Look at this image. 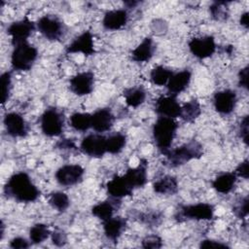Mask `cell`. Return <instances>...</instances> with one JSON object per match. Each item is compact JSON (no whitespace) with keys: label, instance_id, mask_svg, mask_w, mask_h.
I'll use <instances>...</instances> for the list:
<instances>
[{"label":"cell","instance_id":"cell-43","mask_svg":"<svg viewBox=\"0 0 249 249\" xmlns=\"http://www.w3.org/2000/svg\"><path fill=\"white\" fill-rule=\"evenodd\" d=\"M199 247L200 248H229L230 246L222 241H217L213 239H204V240H201Z\"/></svg>","mask_w":249,"mask_h":249},{"label":"cell","instance_id":"cell-46","mask_svg":"<svg viewBox=\"0 0 249 249\" xmlns=\"http://www.w3.org/2000/svg\"><path fill=\"white\" fill-rule=\"evenodd\" d=\"M239 22H240V24H241L243 27H245L246 29L248 28V26H249V23H248V12H245V13H243V14L241 15L240 19H239Z\"/></svg>","mask_w":249,"mask_h":249},{"label":"cell","instance_id":"cell-18","mask_svg":"<svg viewBox=\"0 0 249 249\" xmlns=\"http://www.w3.org/2000/svg\"><path fill=\"white\" fill-rule=\"evenodd\" d=\"M128 20V14L124 9H115L107 11L102 18V25L107 30H119L123 28Z\"/></svg>","mask_w":249,"mask_h":249},{"label":"cell","instance_id":"cell-45","mask_svg":"<svg viewBox=\"0 0 249 249\" xmlns=\"http://www.w3.org/2000/svg\"><path fill=\"white\" fill-rule=\"evenodd\" d=\"M56 148L60 150H71V149H75L76 145L71 139H61L56 143Z\"/></svg>","mask_w":249,"mask_h":249},{"label":"cell","instance_id":"cell-31","mask_svg":"<svg viewBox=\"0 0 249 249\" xmlns=\"http://www.w3.org/2000/svg\"><path fill=\"white\" fill-rule=\"evenodd\" d=\"M70 125L77 131H86L91 127V114L76 112L71 115Z\"/></svg>","mask_w":249,"mask_h":249},{"label":"cell","instance_id":"cell-26","mask_svg":"<svg viewBox=\"0 0 249 249\" xmlns=\"http://www.w3.org/2000/svg\"><path fill=\"white\" fill-rule=\"evenodd\" d=\"M124 97L125 103L132 108H136L141 105L146 99V90L141 86L131 87L125 89L124 91Z\"/></svg>","mask_w":249,"mask_h":249},{"label":"cell","instance_id":"cell-4","mask_svg":"<svg viewBox=\"0 0 249 249\" xmlns=\"http://www.w3.org/2000/svg\"><path fill=\"white\" fill-rule=\"evenodd\" d=\"M38 57V50L28 42L14 46L11 54V64L15 70L29 71Z\"/></svg>","mask_w":249,"mask_h":249},{"label":"cell","instance_id":"cell-24","mask_svg":"<svg viewBox=\"0 0 249 249\" xmlns=\"http://www.w3.org/2000/svg\"><path fill=\"white\" fill-rule=\"evenodd\" d=\"M237 177L234 172H223L219 174L213 181L212 187L220 194H229L235 186Z\"/></svg>","mask_w":249,"mask_h":249},{"label":"cell","instance_id":"cell-44","mask_svg":"<svg viewBox=\"0 0 249 249\" xmlns=\"http://www.w3.org/2000/svg\"><path fill=\"white\" fill-rule=\"evenodd\" d=\"M248 66H245L238 72V85L245 89H248Z\"/></svg>","mask_w":249,"mask_h":249},{"label":"cell","instance_id":"cell-16","mask_svg":"<svg viewBox=\"0 0 249 249\" xmlns=\"http://www.w3.org/2000/svg\"><path fill=\"white\" fill-rule=\"evenodd\" d=\"M155 111L159 117H167L175 119L180 117L181 105L174 95H165L159 97L155 102Z\"/></svg>","mask_w":249,"mask_h":249},{"label":"cell","instance_id":"cell-34","mask_svg":"<svg viewBox=\"0 0 249 249\" xmlns=\"http://www.w3.org/2000/svg\"><path fill=\"white\" fill-rule=\"evenodd\" d=\"M1 81V90H2V96H1V103L4 105L11 96V91L13 89V83H12V74L10 71H6L1 74L0 76Z\"/></svg>","mask_w":249,"mask_h":249},{"label":"cell","instance_id":"cell-42","mask_svg":"<svg viewBox=\"0 0 249 249\" xmlns=\"http://www.w3.org/2000/svg\"><path fill=\"white\" fill-rule=\"evenodd\" d=\"M9 246L13 249H25L29 247V242L21 236H17L11 239Z\"/></svg>","mask_w":249,"mask_h":249},{"label":"cell","instance_id":"cell-17","mask_svg":"<svg viewBox=\"0 0 249 249\" xmlns=\"http://www.w3.org/2000/svg\"><path fill=\"white\" fill-rule=\"evenodd\" d=\"M128 184V186L134 191L137 188L145 186L147 183V162L142 160L140 163L135 166L128 168L126 172L123 175Z\"/></svg>","mask_w":249,"mask_h":249},{"label":"cell","instance_id":"cell-36","mask_svg":"<svg viewBox=\"0 0 249 249\" xmlns=\"http://www.w3.org/2000/svg\"><path fill=\"white\" fill-rule=\"evenodd\" d=\"M248 196H245L243 198H241L240 201H238L232 208L233 213L235 214V216L237 218L243 219L245 217H247L248 215Z\"/></svg>","mask_w":249,"mask_h":249},{"label":"cell","instance_id":"cell-5","mask_svg":"<svg viewBox=\"0 0 249 249\" xmlns=\"http://www.w3.org/2000/svg\"><path fill=\"white\" fill-rule=\"evenodd\" d=\"M40 124L41 130L46 136H59L64 127V116L57 108L50 107L41 115Z\"/></svg>","mask_w":249,"mask_h":249},{"label":"cell","instance_id":"cell-19","mask_svg":"<svg viewBox=\"0 0 249 249\" xmlns=\"http://www.w3.org/2000/svg\"><path fill=\"white\" fill-rule=\"evenodd\" d=\"M192 79V73L190 70H182L177 73H173L171 78L166 84L167 91L170 95L177 96L183 92L190 85Z\"/></svg>","mask_w":249,"mask_h":249},{"label":"cell","instance_id":"cell-12","mask_svg":"<svg viewBox=\"0 0 249 249\" xmlns=\"http://www.w3.org/2000/svg\"><path fill=\"white\" fill-rule=\"evenodd\" d=\"M3 124L11 137H25L28 134L29 126L24 118L17 112H9L4 116Z\"/></svg>","mask_w":249,"mask_h":249},{"label":"cell","instance_id":"cell-7","mask_svg":"<svg viewBox=\"0 0 249 249\" xmlns=\"http://www.w3.org/2000/svg\"><path fill=\"white\" fill-rule=\"evenodd\" d=\"M214 216V207L210 203L199 202L196 204L183 205L177 211L175 218L178 221L184 220H196L207 221L211 220Z\"/></svg>","mask_w":249,"mask_h":249},{"label":"cell","instance_id":"cell-29","mask_svg":"<svg viewBox=\"0 0 249 249\" xmlns=\"http://www.w3.org/2000/svg\"><path fill=\"white\" fill-rule=\"evenodd\" d=\"M126 145V136L122 132H115L106 137L107 153L116 155L120 154Z\"/></svg>","mask_w":249,"mask_h":249},{"label":"cell","instance_id":"cell-28","mask_svg":"<svg viewBox=\"0 0 249 249\" xmlns=\"http://www.w3.org/2000/svg\"><path fill=\"white\" fill-rule=\"evenodd\" d=\"M201 114V107L196 99H192L181 106L180 118L186 123L195 122Z\"/></svg>","mask_w":249,"mask_h":249},{"label":"cell","instance_id":"cell-47","mask_svg":"<svg viewBox=\"0 0 249 249\" xmlns=\"http://www.w3.org/2000/svg\"><path fill=\"white\" fill-rule=\"evenodd\" d=\"M4 232H5V225H4L3 220H1V222H0V240L3 239Z\"/></svg>","mask_w":249,"mask_h":249},{"label":"cell","instance_id":"cell-32","mask_svg":"<svg viewBox=\"0 0 249 249\" xmlns=\"http://www.w3.org/2000/svg\"><path fill=\"white\" fill-rule=\"evenodd\" d=\"M51 231L46 224L37 223L34 226H32L29 230V238L30 241L34 244H40L44 242L50 235Z\"/></svg>","mask_w":249,"mask_h":249},{"label":"cell","instance_id":"cell-8","mask_svg":"<svg viewBox=\"0 0 249 249\" xmlns=\"http://www.w3.org/2000/svg\"><path fill=\"white\" fill-rule=\"evenodd\" d=\"M35 28L36 23L25 17L22 19L12 22L7 28V33L12 38L13 46H16L18 44L27 42V39L30 37Z\"/></svg>","mask_w":249,"mask_h":249},{"label":"cell","instance_id":"cell-41","mask_svg":"<svg viewBox=\"0 0 249 249\" xmlns=\"http://www.w3.org/2000/svg\"><path fill=\"white\" fill-rule=\"evenodd\" d=\"M248 124H249L248 116H244L239 124V133H240V137L242 138V141L245 143V145H248V131H249Z\"/></svg>","mask_w":249,"mask_h":249},{"label":"cell","instance_id":"cell-9","mask_svg":"<svg viewBox=\"0 0 249 249\" xmlns=\"http://www.w3.org/2000/svg\"><path fill=\"white\" fill-rule=\"evenodd\" d=\"M189 50L191 53L199 59L210 57L216 52L215 38L212 35H205L202 37L193 38L189 44Z\"/></svg>","mask_w":249,"mask_h":249},{"label":"cell","instance_id":"cell-23","mask_svg":"<svg viewBox=\"0 0 249 249\" xmlns=\"http://www.w3.org/2000/svg\"><path fill=\"white\" fill-rule=\"evenodd\" d=\"M156 47L151 37H146L131 52V58L136 62H146L150 60L155 53Z\"/></svg>","mask_w":249,"mask_h":249},{"label":"cell","instance_id":"cell-22","mask_svg":"<svg viewBox=\"0 0 249 249\" xmlns=\"http://www.w3.org/2000/svg\"><path fill=\"white\" fill-rule=\"evenodd\" d=\"M126 228V219L123 217H111L103 222V231L105 236L116 242Z\"/></svg>","mask_w":249,"mask_h":249},{"label":"cell","instance_id":"cell-39","mask_svg":"<svg viewBox=\"0 0 249 249\" xmlns=\"http://www.w3.org/2000/svg\"><path fill=\"white\" fill-rule=\"evenodd\" d=\"M51 236H52V241L55 246L61 247L67 243V235L62 230L56 229L51 233Z\"/></svg>","mask_w":249,"mask_h":249},{"label":"cell","instance_id":"cell-21","mask_svg":"<svg viewBox=\"0 0 249 249\" xmlns=\"http://www.w3.org/2000/svg\"><path fill=\"white\" fill-rule=\"evenodd\" d=\"M106 189L108 195L113 198H122L124 196H128L132 195L133 190L128 186L124 177L122 176H114L110 181L106 184Z\"/></svg>","mask_w":249,"mask_h":249},{"label":"cell","instance_id":"cell-14","mask_svg":"<svg viewBox=\"0 0 249 249\" xmlns=\"http://www.w3.org/2000/svg\"><path fill=\"white\" fill-rule=\"evenodd\" d=\"M237 102L236 92L232 89L217 91L213 97V104L216 112L222 115H230L233 112Z\"/></svg>","mask_w":249,"mask_h":249},{"label":"cell","instance_id":"cell-25","mask_svg":"<svg viewBox=\"0 0 249 249\" xmlns=\"http://www.w3.org/2000/svg\"><path fill=\"white\" fill-rule=\"evenodd\" d=\"M153 189L157 194L172 196L178 192V181L174 176L164 175L154 182Z\"/></svg>","mask_w":249,"mask_h":249},{"label":"cell","instance_id":"cell-15","mask_svg":"<svg viewBox=\"0 0 249 249\" xmlns=\"http://www.w3.org/2000/svg\"><path fill=\"white\" fill-rule=\"evenodd\" d=\"M66 53H81L85 55H92L95 53L93 35L90 31L87 30L77 36L65 50Z\"/></svg>","mask_w":249,"mask_h":249},{"label":"cell","instance_id":"cell-6","mask_svg":"<svg viewBox=\"0 0 249 249\" xmlns=\"http://www.w3.org/2000/svg\"><path fill=\"white\" fill-rule=\"evenodd\" d=\"M37 30L49 41H58L65 33V24L55 15H45L36 23Z\"/></svg>","mask_w":249,"mask_h":249},{"label":"cell","instance_id":"cell-30","mask_svg":"<svg viewBox=\"0 0 249 249\" xmlns=\"http://www.w3.org/2000/svg\"><path fill=\"white\" fill-rule=\"evenodd\" d=\"M173 73L174 72L171 69L163 65H158L152 69L150 73V79L154 85L160 87L167 84Z\"/></svg>","mask_w":249,"mask_h":249},{"label":"cell","instance_id":"cell-11","mask_svg":"<svg viewBox=\"0 0 249 249\" xmlns=\"http://www.w3.org/2000/svg\"><path fill=\"white\" fill-rule=\"evenodd\" d=\"M80 149L89 157L102 158L107 153L106 137L97 133L89 134L83 138Z\"/></svg>","mask_w":249,"mask_h":249},{"label":"cell","instance_id":"cell-33","mask_svg":"<svg viewBox=\"0 0 249 249\" xmlns=\"http://www.w3.org/2000/svg\"><path fill=\"white\" fill-rule=\"evenodd\" d=\"M49 204L59 212H64L70 205L68 196L63 192H53L48 196Z\"/></svg>","mask_w":249,"mask_h":249},{"label":"cell","instance_id":"cell-10","mask_svg":"<svg viewBox=\"0 0 249 249\" xmlns=\"http://www.w3.org/2000/svg\"><path fill=\"white\" fill-rule=\"evenodd\" d=\"M85 174L80 164H65L60 166L54 174L56 182L64 187H71L80 183Z\"/></svg>","mask_w":249,"mask_h":249},{"label":"cell","instance_id":"cell-35","mask_svg":"<svg viewBox=\"0 0 249 249\" xmlns=\"http://www.w3.org/2000/svg\"><path fill=\"white\" fill-rule=\"evenodd\" d=\"M227 2H214L209 10H210V14L211 17L218 21H222V20H226L229 14H228V9H227Z\"/></svg>","mask_w":249,"mask_h":249},{"label":"cell","instance_id":"cell-27","mask_svg":"<svg viewBox=\"0 0 249 249\" xmlns=\"http://www.w3.org/2000/svg\"><path fill=\"white\" fill-rule=\"evenodd\" d=\"M118 198H115V200H104L100 201L97 204L93 205L91 208V214L101 220L102 222L110 219L113 217L114 211L116 209V201Z\"/></svg>","mask_w":249,"mask_h":249},{"label":"cell","instance_id":"cell-37","mask_svg":"<svg viewBox=\"0 0 249 249\" xmlns=\"http://www.w3.org/2000/svg\"><path fill=\"white\" fill-rule=\"evenodd\" d=\"M162 246L161 238L157 234L147 235L142 240V247L143 248H160Z\"/></svg>","mask_w":249,"mask_h":249},{"label":"cell","instance_id":"cell-20","mask_svg":"<svg viewBox=\"0 0 249 249\" xmlns=\"http://www.w3.org/2000/svg\"><path fill=\"white\" fill-rule=\"evenodd\" d=\"M115 122V117L110 108H99L91 114V127L97 132L109 130Z\"/></svg>","mask_w":249,"mask_h":249},{"label":"cell","instance_id":"cell-13","mask_svg":"<svg viewBox=\"0 0 249 249\" xmlns=\"http://www.w3.org/2000/svg\"><path fill=\"white\" fill-rule=\"evenodd\" d=\"M70 90L78 95L89 94L94 88V74L90 71H84L73 76L69 81Z\"/></svg>","mask_w":249,"mask_h":249},{"label":"cell","instance_id":"cell-38","mask_svg":"<svg viewBox=\"0 0 249 249\" xmlns=\"http://www.w3.org/2000/svg\"><path fill=\"white\" fill-rule=\"evenodd\" d=\"M139 220L147 225H158L161 221V214L159 212H151L145 214H139Z\"/></svg>","mask_w":249,"mask_h":249},{"label":"cell","instance_id":"cell-2","mask_svg":"<svg viewBox=\"0 0 249 249\" xmlns=\"http://www.w3.org/2000/svg\"><path fill=\"white\" fill-rule=\"evenodd\" d=\"M178 128L174 119L159 117L153 125V138L157 148L164 155L170 148Z\"/></svg>","mask_w":249,"mask_h":249},{"label":"cell","instance_id":"cell-3","mask_svg":"<svg viewBox=\"0 0 249 249\" xmlns=\"http://www.w3.org/2000/svg\"><path fill=\"white\" fill-rule=\"evenodd\" d=\"M202 154V145L196 140H192L173 150L169 149L164 156L166 163L169 167H178L184 165L192 160L199 159Z\"/></svg>","mask_w":249,"mask_h":249},{"label":"cell","instance_id":"cell-40","mask_svg":"<svg viewBox=\"0 0 249 249\" xmlns=\"http://www.w3.org/2000/svg\"><path fill=\"white\" fill-rule=\"evenodd\" d=\"M236 177H242L244 179H248L249 175V161L247 159H245L243 161H241L233 171Z\"/></svg>","mask_w":249,"mask_h":249},{"label":"cell","instance_id":"cell-1","mask_svg":"<svg viewBox=\"0 0 249 249\" xmlns=\"http://www.w3.org/2000/svg\"><path fill=\"white\" fill-rule=\"evenodd\" d=\"M4 194L7 197L18 202H33L39 196L40 191L32 182L30 176L23 171L13 174L4 186Z\"/></svg>","mask_w":249,"mask_h":249}]
</instances>
